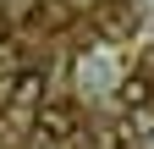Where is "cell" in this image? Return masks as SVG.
I'll use <instances>...</instances> for the list:
<instances>
[{
    "mask_svg": "<svg viewBox=\"0 0 154 149\" xmlns=\"http://www.w3.org/2000/svg\"><path fill=\"white\" fill-rule=\"evenodd\" d=\"M33 127H38L44 138H72L77 127H83V116H77V105H66V100H50V105H38Z\"/></svg>",
    "mask_w": 154,
    "mask_h": 149,
    "instance_id": "obj_1",
    "label": "cell"
},
{
    "mask_svg": "<svg viewBox=\"0 0 154 149\" xmlns=\"http://www.w3.org/2000/svg\"><path fill=\"white\" fill-rule=\"evenodd\" d=\"M94 22H99V33H105V39H127V33L138 28V11H132L127 0H105V6L94 11Z\"/></svg>",
    "mask_w": 154,
    "mask_h": 149,
    "instance_id": "obj_2",
    "label": "cell"
},
{
    "mask_svg": "<svg viewBox=\"0 0 154 149\" xmlns=\"http://www.w3.org/2000/svg\"><path fill=\"white\" fill-rule=\"evenodd\" d=\"M11 105H17V110H33V105H44V78H38V72H22V78L11 83Z\"/></svg>",
    "mask_w": 154,
    "mask_h": 149,
    "instance_id": "obj_3",
    "label": "cell"
},
{
    "mask_svg": "<svg viewBox=\"0 0 154 149\" xmlns=\"http://www.w3.org/2000/svg\"><path fill=\"white\" fill-rule=\"evenodd\" d=\"M127 133H154V110H149V105H132V116H127Z\"/></svg>",
    "mask_w": 154,
    "mask_h": 149,
    "instance_id": "obj_4",
    "label": "cell"
},
{
    "mask_svg": "<svg viewBox=\"0 0 154 149\" xmlns=\"http://www.w3.org/2000/svg\"><path fill=\"white\" fill-rule=\"evenodd\" d=\"M121 100H127V105H143V100H149V83H143V78H138V83H121Z\"/></svg>",
    "mask_w": 154,
    "mask_h": 149,
    "instance_id": "obj_5",
    "label": "cell"
},
{
    "mask_svg": "<svg viewBox=\"0 0 154 149\" xmlns=\"http://www.w3.org/2000/svg\"><path fill=\"white\" fill-rule=\"evenodd\" d=\"M0 44H6V17H0Z\"/></svg>",
    "mask_w": 154,
    "mask_h": 149,
    "instance_id": "obj_6",
    "label": "cell"
},
{
    "mask_svg": "<svg viewBox=\"0 0 154 149\" xmlns=\"http://www.w3.org/2000/svg\"><path fill=\"white\" fill-rule=\"evenodd\" d=\"M72 6H88V0H72Z\"/></svg>",
    "mask_w": 154,
    "mask_h": 149,
    "instance_id": "obj_7",
    "label": "cell"
}]
</instances>
